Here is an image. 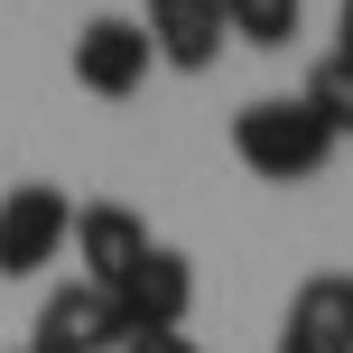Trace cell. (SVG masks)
I'll return each mask as SVG.
<instances>
[{
	"instance_id": "4",
	"label": "cell",
	"mask_w": 353,
	"mask_h": 353,
	"mask_svg": "<svg viewBox=\"0 0 353 353\" xmlns=\"http://www.w3.org/2000/svg\"><path fill=\"white\" fill-rule=\"evenodd\" d=\"M149 65H159V47H149L140 19H84V37H74V84L84 93L130 103V93L149 84Z\"/></svg>"
},
{
	"instance_id": "9",
	"label": "cell",
	"mask_w": 353,
	"mask_h": 353,
	"mask_svg": "<svg viewBox=\"0 0 353 353\" xmlns=\"http://www.w3.org/2000/svg\"><path fill=\"white\" fill-rule=\"evenodd\" d=\"M298 93H307V112H316L335 140H353V47H325L316 65H307Z\"/></svg>"
},
{
	"instance_id": "12",
	"label": "cell",
	"mask_w": 353,
	"mask_h": 353,
	"mask_svg": "<svg viewBox=\"0 0 353 353\" xmlns=\"http://www.w3.org/2000/svg\"><path fill=\"white\" fill-rule=\"evenodd\" d=\"M335 37H344V47H353V0H344V28H335Z\"/></svg>"
},
{
	"instance_id": "7",
	"label": "cell",
	"mask_w": 353,
	"mask_h": 353,
	"mask_svg": "<svg viewBox=\"0 0 353 353\" xmlns=\"http://www.w3.org/2000/svg\"><path fill=\"white\" fill-rule=\"evenodd\" d=\"M149 251H159V242H149V223L130 205H74V261H84L93 288H121Z\"/></svg>"
},
{
	"instance_id": "5",
	"label": "cell",
	"mask_w": 353,
	"mask_h": 353,
	"mask_svg": "<svg viewBox=\"0 0 353 353\" xmlns=\"http://www.w3.org/2000/svg\"><path fill=\"white\" fill-rule=\"evenodd\" d=\"M279 353H353V270H316L288 288Z\"/></svg>"
},
{
	"instance_id": "1",
	"label": "cell",
	"mask_w": 353,
	"mask_h": 353,
	"mask_svg": "<svg viewBox=\"0 0 353 353\" xmlns=\"http://www.w3.org/2000/svg\"><path fill=\"white\" fill-rule=\"evenodd\" d=\"M232 159L270 186H307L325 159H335V130L307 112V93H261V103L232 112Z\"/></svg>"
},
{
	"instance_id": "11",
	"label": "cell",
	"mask_w": 353,
	"mask_h": 353,
	"mask_svg": "<svg viewBox=\"0 0 353 353\" xmlns=\"http://www.w3.org/2000/svg\"><path fill=\"white\" fill-rule=\"evenodd\" d=\"M121 353H195V344H186V335H130Z\"/></svg>"
},
{
	"instance_id": "2",
	"label": "cell",
	"mask_w": 353,
	"mask_h": 353,
	"mask_svg": "<svg viewBox=\"0 0 353 353\" xmlns=\"http://www.w3.org/2000/svg\"><path fill=\"white\" fill-rule=\"evenodd\" d=\"M74 242V205L56 186H10L0 195V279H37Z\"/></svg>"
},
{
	"instance_id": "6",
	"label": "cell",
	"mask_w": 353,
	"mask_h": 353,
	"mask_svg": "<svg viewBox=\"0 0 353 353\" xmlns=\"http://www.w3.org/2000/svg\"><path fill=\"white\" fill-rule=\"evenodd\" d=\"M112 307H121L130 335H186V307H195V270H186V251H149V261L112 288Z\"/></svg>"
},
{
	"instance_id": "13",
	"label": "cell",
	"mask_w": 353,
	"mask_h": 353,
	"mask_svg": "<svg viewBox=\"0 0 353 353\" xmlns=\"http://www.w3.org/2000/svg\"><path fill=\"white\" fill-rule=\"evenodd\" d=\"M19 353H28V344H19Z\"/></svg>"
},
{
	"instance_id": "8",
	"label": "cell",
	"mask_w": 353,
	"mask_h": 353,
	"mask_svg": "<svg viewBox=\"0 0 353 353\" xmlns=\"http://www.w3.org/2000/svg\"><path fill=\"white\" fill-rule=\"evenodd\" d=\"M140 28H149V47H159V65L176 74H205L214 56H223V0H149L140 10Z\"/></svg>"
},
{
	"instance_id": "3",
	"label": "cell",
	"mask_w": 353,
	"mask_h": 353,
	"mask_svg": "<svg viewBox=\"0 0 353 353\" xmlns=\"http://www.w3.org/2000/svg\"><path fill=\"white\" fill-rule=\"evenodd\" d=\"M121 344H130V325H121V307H112V288H93V279L47 288L37 335H28V353H121Z\"/></svg>"
},
{
	"instance_id": "10",
	"label": "cell",
	"mask_w": 353,
	"mask_h": 353,
	"mask_svg": "<svg viewBox=\"0 0 353 353\" xmlns=\"http://www.w3.org/2000/svg\"><path fill=\"white\" fill-rule=\"evenodd\" d=\"M298 10L307 0H223V28L242 37V47H288V37H298Z\"/></svg>"
}]
</instances>
